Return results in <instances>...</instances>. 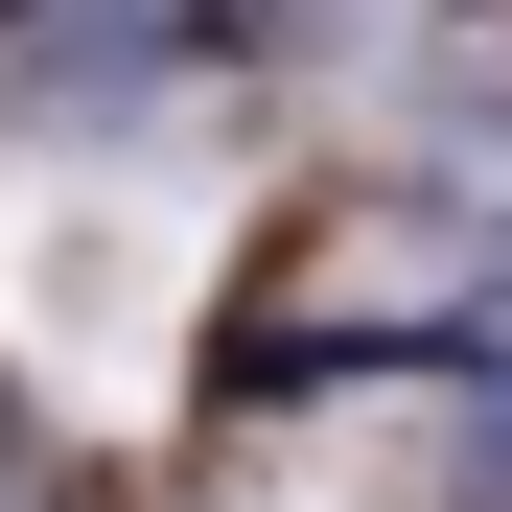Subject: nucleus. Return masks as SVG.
I'll list each match as a JSON object with an SVG mask.
<instances>
[{
    "label": "nucleus",
    "mask_w": 512,
    "mask_h": 512,
    "mask_svg": "<svg viewBox=\"0 0 512 512\" xmlns=\"http://www.w3.org/2000/svg\"><path fill=\"white\" fill-rule=\"evenodd\" d=\"M443 326H466V210H443V187H373V210H326L280 280H256V350H280V373L443 350Z\"/></svg>",
    "instance_id": "f257e3e1"
}]
</instances>
